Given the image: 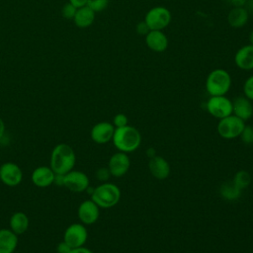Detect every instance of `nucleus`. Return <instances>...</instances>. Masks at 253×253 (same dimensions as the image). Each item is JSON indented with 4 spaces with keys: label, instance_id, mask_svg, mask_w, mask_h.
<instances>
[{
    "label": "nucleus",
    "instance_id": "nucleus-1",
    "mask_svg": "<svg viewBox=\"0 0 253 253\" xmlns=\"http://www.w3.org/2000/svg\"><path fill=\"white\" fill-rule=\"evenodd\" d=\"M76 156L72 147L66 143L54 146L50 155V168L57 176L71 171L75 165Z\"/></svg>",
    "mask_w": 253,
    "mask_h": 253
},
{
    "label": "nucleus",
    "instance_id": "nucleus-2",
    "mask_svg": "<svg viewBox=\"0 0 253 253\" xmlns=\"http://www.w3.org/2000/svg\"><path fill=\"white\" fill-rule=\"evenodd\" d=\"M112 141L119 151L129 153L140 146L141 134L137 128L127 125L115 128Z\"/></svg>",
    "mask_w": 253,
    "mask_h": 253
},
{
    "label": "nucleus",
    "instance_id": "nucleus-3",
    "mask_svg": "<svg viewBox=\"0 0 253 253\" xmlns=\"http://www.w3.org/2000/svg\"><path fill=\"white\" fill-rule=\"evenodd\" d=\"M231 87V76L223 68L211 70L206 79V90L210 96H223Z\"/></svg>",
    "mask_w": 253,
    "mask_h": 253
},
{
    "label": "nucleus",
    "instance_id": "nucleus-4",
    "mask_svg": "<svg viewBox=\"0 0 253 253\" xmlns=\"http://www.w3.org/2000/svg\"><path fill=\"white\" fill-rule=\"evenodd\" d=\"M121 199L119 187L113 183H103L96 187L91 193V200L103 209H109L116 206Z\"/></svg>",
    "mask_w": 253,
    "mask_h": 253
},
{
    "label": "nucleus",
    "instance_id": "nucleus-5",
    "mask_svg": "<svg viewBox=\"0 0 253 253\" xmlns=\"http://www.w3.org/2000/svg\"><path fill=\"white\" fill-rule=\"evenodd\" d=\"M172 20L171 12L164 6H155L149 9L144 17V22L150 30L163 31L167 28Z\"/></svg>",
    "mask_w": 253,
    "mask_h": 253
},
{
    "label": "nucleus",
    "instance_id": "nucleus-6",
    "mask_svg": "<svg viewBox=\"0 0 253 253\" xmlns=\"http://www.w3.org/2000/svg\"><path fill=\"white\" fill-rule=\"evenodd\" d=\"M245 126V122L234 116L233 114L220 119L217 123V132L218 134L225 139H233L239 137Z\"/></svg>",
    "mask_w": 253,
    "mask_h": 253
},
{
    "label": "nucleus",
    "instance_id": "nucleus-7",
    "mask_svg": "<svg viewBox=\"0 0 253 253\" xmlns=\"http://www.w3.org/2000/svg\"><path fill=\"white\" fill-rule=\"evenodd\" d=\"M206 109L213 118L220 120L232 114V101L225 95L211 96L207 101Z\"/></svg>",
    "mask_w": 253,
    "mask_h": 253
},
{
    "label": "nucleus",
    "instance_id": "nucleus-8",
    "mask_svg": "<svg viewBox=\"0 0 253 253\" xmlns=\"http://www.w3.org/2000/svg\"><path fill=\"white\" fill-rule=\"evenodd\" d=\"M62 185L74 193H81L89 188V178L88 176L78 170H71L66 174L62 175L61 178Z\"/></svg>",
    "mask_w": 253,
    "mask_h": 253
},
{
    "label": "nucleus",
    "instance_id": "nucleus-9",
    "mask_svg": "<svg viewBox=\"0 0 253 253\" xmlns=\"http://www.w3.org/2000/svg\"><path fill=\"white\" fill-rule=\"evenodd\" d=\"M88 237L86 227L81 223L70 224L63 235V240L73 249L81 247L85 244Z\"/></svg>",
    "mask_w": 253,
    "mask_h": 253
},
{
    "label": "nucleus",
    "instance_id": "nucleus-10",
    "mask_svg": "<svg viewBox=\"0 0 253 253\" xmlns=\"http://www.w3.org/2000/svg\"><path fill=\"white\" fill-rule=\"evenodd\" d=\"M130 167V159L127 153L119 151L113 154L108 163V169L113 177L124 176Z\"/></svg>",
    "mask_w": 253,
    "mask_h": 253
},
{
    "label": "nucleus",
    "instance_id": "nucleus-11",
    "mask_svg": "<svg viewBox=\"0 0 253 253\" xmlns=\"http://www.w3.org/2000/svg\"><path fill=\"white\" fill-rule=\"evenodd\" d=\"M23 179V172L21 168L13 163L6 162L0 167V180L9 187L18 186Z\"/></svg>",
    "mask_w": 253,
    "mask_h": 253
},
{
    "label": "nucleus",
    "instance_id": "nucleus-12",
    "mask_svg": "<svg viewBox=\"0 0 253 253\" xmlns=\"http://www.w3.org/2000/svg\"><path fill=\"white\" fill-rule=\"evenodd\" d=\"M115 126L113 124L108 122H100L96 124L90 132L91 138L94 142L98 144H104L112 140L114 132H115Z\"/></svg>",
    "mask_w": 253,
    "mask_h": 253
},
{
    "label": "nucleus",
    "instance_id": "nucleus-13",
    "mask_svg": "<svg viewBox=\"0 0 253 253\" xmlns=\"http://www.w3.org/2000/svg\"><path fill=\"white\" fill-rule=\"evenodd\" d=\"M77 213L83 224H93L98 220L100 211L99 207L92 200H85L80 204Z\"/></svg>",
    "mask_w": 253,
    "mask_h": 253
},
{
    "label": "nucleus",
    "instance_id": "nucleus-14",
    "mask_svg": "<svg viewBox=\"0 0 253 253\" xmlns=\"http://www.w3.org/2000/svg\"><path fill=\"white\" fill-rule=\"evenodd\" d=\"M144 37L145 43L150 50L154 52H163L167 49L169 41L163 31L150 30Z\"/></svg>",
    "mask_w": 253,
    "mask_h": 253
},
{
    "label": "nucleus",
    "instance_id": "nucleus-15",
    "mask_svg": "<svg viewBox=\"0 0 253 253\" xmlns=\"http://www.w3.org/2000/svg\"><path fill=\"white\" fill-rule=\"evenodd\" d=\"M234 63L241 70L253 69V45L248 43L242 45L234 54Z\"/></svg>",
    "mask_w": 253,
    "mask_h": 253
},
{
    "label": "nucleus",
    "instance_id": "nucleus-16",
    "mask_svg": "<svg viewBox=\"0 0 253 253\" xmlns=\"http://www.w3.org/2000/svg\"><path fill=\"white\" fill-rule=\"evenodd\" d=\"M56 174L50 167L40 166L32 173V181L39 188H46L55 181Z\"/></svg>",
    "mask_w": 253,
    "mask_h": 253
},
{
    "label": "nucleus",
    "instance_id": "nucleus-17",
    "mask_svg": "<svg viewBox=\"0 0 253 253\" xmlns=\"http://www.w3.org/2000/svg\"><path fill=\"white\" fill-rule=\"evenodd\" d=\"M148 168L151 175L157 180H165L170 175V165L168 161L161 156H153L149 159Z\"/></svg>",
    "mask_w": 253,
    "mask_h": 253
},
{
    "label": "nucleus",
    "instance_id": "nucleus-18",
    "mask_svg": "<svg viewBox=\"0 0 253 253\" xmlns=\"http://www.w3.org/2000/svg\"><path fill=\"white\" fill-rule=\"evenodd\" d=\"M252 101L245 96H238L232 101V114L242 121L249 120L253 115Z\"/></svg>",
    "mask_w": 253,
    "mask_h": 253
},
{
    "label": "nucleus",
    "instance_id": "nucleus-19",
    "mask_svg": "<svg viewBox=\"0 0 253 253\" xmlns=\"http://www.w3.org/2000/svg\"><path fill=\"white\" fill-rule=\"evenodd\" d=\"M249 20V13L245 7H232L227 14V22L230 27L239 29L244 27Z\"/></svg>",
    "mask_w": 253,
    "mask_h": 253
},
{
    "label": "nucleus",
    "instance_id": "nucleus-20",
    "mask_svg": "<svg viewBox=\"0 0 253 253\" xmlns=\"http://www.w3.org/2000/svg\"><path fill=\"white\" fill-rule=\"evenodd\" d=\"M17 245V234L10 229H0V253H13Z\"/></svg>",
    "mask_w": 253,
    "mask_h": 253
},
{
    "label": "nucleus",
    "instance_id": "nucleus-21",
    "mask_svg": "<svg viewBox=\"0 0 253 253\" xmlns=\"http://www.w3.org/2000/svg\"><path fill=\"white\" fill-rule=\"evenodd\" d=\"M95 12L87 5L81 8H77L75 16L73 18L74 24L81 29L90 27L95 21Z\"/></svg>",
    "mask_w": 253,
    "mask_h": 253
},
{
    "label": "nucleus",
    "instance_id": "nucleus-22",
    "mask_svg": "<svg viewBox=\"0 0 253 253\" xmlns=\"http://www.w3.org/2000/svg\"><path fill=\"white\" fill-rule=\"evenodd\" d=\"M10 227L17 235L25 233L29 227V218L27 214L22 211H17L12 214L10 218Z\"/></svg>",
    "mask_w": 253,
    "mask_h": 253
},
{
    "label": "nucleus",
    "instance_id": "nucleus-23",
    "mask_svg": "<svg viewBox=\"0 0 253 253\" xmlns=\"http://www.w3.org/2000/svg\"><path fill=\"white\" fill-rule=\"evenodd\" d=\"M242 190H240L232 181L225 182L220 186L219 193L220 196L226 201H235L241 195Z\"/></svg>",
    "mask_w": 253,
    "mask_h": 253
},
{
    "label": "nucleus",
    "instance_id": "nucleus-24",
    "mask_svg": "<svg viewBox=\"0 0 253 253\" xmlns=\"http://www.w3.org/2000/svg\"><path fill=\"white\" fill-rule=\"evenodd\" d=\"M232 182L240 189L244 190L250 185L251 182V176L250 174L245 170H239L233 177Z\"/></svg>",
    "mask_w": 253,
    "mask_h": 253
},
{
    "label": "nucleus",
    "instance_id": "nucleus-25",
    "mask_svg": "<svg viewBox=\"0 0 253 253\" xmlns=\"http://www.w3.org/2000/svg\"><path fill=\"white\" fill-rule=\"evenodd\" d=\"M109 1L110 0H87V6L95 13L102 12L108 7Z\"/></svg>",
    "mask_w": 253,
    "mask_h": 253
},
{
    "label": "nucleus",
    "instance_id": "nucleus-26",
    "mask_svg": "<svg viewBox=\"0 0 253 253\" xmlns=\"http://www.w3.org/2000/svg\"><path fill=\"white\" fill-rule=\"evenodd\" d=\"M239 137L245 144H253V126H245Z\"/></svg>",
    "mask_w": 253,
    "mask_h": 253
},
{
    "label": "nucleus",
    "instance_id": "nucleus-27",
    "mask_svg": "<svg viewBox=\"0 0 253 253\" xmlns=\"http://www.w3.org/2000/svg\"><path fill=\"white\" fill-rule=\"evenodd\" d=\"M243 93L247 99L253 101V75H250L245 80L243 84Z\"/></svg>",
    "mask_w": 253,
    "mask_h": 253
},
{
    "label": "nucleus",
    "instance_id": "nucleus-28",
    "mask_svg": "<svg viewBox=\"0 0 253 253\" xmlns=\"http://www.w3.org/2000/svg\"><path fill=\"white\" fill-rule=\"evenodd\" d=\"M76 10H77L76 7H74L71 3L67 2L66 4L63 5V7L61 9V14H62L63 18H65L67 20H73Z\"/></svg>",
    "mask_w": 253,
    "mask_h": 253
},
{
    "label": "nucleus",
    "instance_id": "nucleus-29",
    "mask_svg": "<svg viewBox=\"0 0 253 253\" xmlns=\"http://www.w3.org/2000/svg\"><path fill=\"white\" fill-rule=\"evenodd\" d=\"M113 125L115 127H122L128 125V119L125 114H117L113 119Z\"/></svg>",
    "mask_w": 253,
    "mask_h": 253
},
{
    "label": "nucleus",
    "instance_id": "nucleus-30",
    "mask_svg": "<svg viewBox=\"0 0 253 253\" xmlns=\"http://www.w3.org/2000/svg\"><path fill=\"white\" fill-rule=\"evenodd\" d=\"M110 176H111V173H110L108 167H102V168L98 169L96 172V177L100 181H107Z\"/></svg>",
    "mask_w": 253,
    "mask_h": 253
},
{
    "label": "nucleus",
    "instance_id": "nucleus-31",
    "mask_svg": "<svg viewBox=\"0 0 253 253\" xmlns=\"http://www.w3.org/2000/svg\"><path fill=\"white\" fill-rule=\"evenodd\" d=\"M149 31H150V29L148 28V26L146 25V23L144 21L137 23L135 26V32L140 36H145Z\"/></svg>",
    "mask_w": 253,
    "mask_h": 253
},
{
    "label": "nucleus",
    "instance_id": "nucleus-32",
    "mask_svg": "<svg viewBox=\"0 0 253 253\" xmlns=\"http://www.w3.org/2000/svg\"><path fill=\"white\" fill-rule=\"evenodd\" d=\"M72 250V248L63 240L60 243H58L57 247H56V251L57 253H70Z\"/></svg>",
    "mask_w": 253,
    "mask_h": 253
},
{
    "label": "nucleus",
    "instance_id": "nucleus-33",
    "mask_svg": "<svg viewBox=\"0 0 253 253\" xmlns=\"http://www.w3.org/2000/svg\"><path fill=\"white\" fill-rule=\"evenodd\" d=\"M232 7H245L247 0H228Z\"/></svg>",
    "mask_w": 253,
    "mask_h": 253
},
{
    "label": "nucleus",
    "instance_id": "nucleus-34",
    "mask_svg": "<svg viewBox=\"0 0 253 253\" xmlns=\"http://www.w3.org/2000/svg\"><path fill=\"white\" fill-rule=\"evenodd\" d=\"M68 2L71 3L76 8H81L87 5V0H68Z\"/></svg>",
    "mask_w": 253,
    "mask_h": 253
},
{
    "label": "nucleus",
    "instance_id": "nucleus-35",
    "mask_svg": "<svg viewBox=\"0 0 253 253\" xmlns=\"http://www.w3.org/2000/svg\"><path fill=\"white\" fill-rule=\"evenodd\" d=\"M70 253H93L90 249H88V248H86V247H83V246H81V247H77V248H73L72 250H71V252Z\"/></svg>",
    "mask_w": 253,
    "mask_h": 253
},
{
    "label": "nucleus",
    "instance_id": "nucleus-36",
    "mask_svg": "<svg viewBox=\"0 0 253 253\" xmlns=\"http://www.w3.org/2000/svg\"><path fill=\"white\" fill-rule=\"evenodd\" d=\"M245 8L247 9V11H248L249 14H250V13L253 14V1L247 0V3H246V5H245Z\"/></svg>",
    "mask_w": 253,
    "mask_h": 253
},
{
    "label": "nucleus",
    "instance_id": "nucleus-37",
    "mask_svg": "<svg viewBox=\"0 0 253 253\" xmlns=\"http://www.w3.org/2000/svg\"><path fill=\"white\" fill-rule=\"evenodd\" d=\"M4 132H5V124H4L3 120L0 118V138L3 137Z\"/></svg>",
    "mask_w": 253,
    "mask_h": 253
},
{
    "label": "nucleus",
    "instance_id": "nucleus-38",
    "mask_svg": "<svg viewBox=\"0 0 253 253\" xmlns=\"http://www.w3.org/2000/svg\"><path fill=\"white\" fill-rule=\"evenodd\" d=\"M249 43L253 45V30L249 34Z\"/></svg>",
    "mask_w": 253,
    "mask_h": 253
},
{
    "label": "nucleus",
    "instance_id": "nucleus-39",
    "mask_svg": "<svg viewBox=\"0 0 253 253\" xmlns=\"http://www.w3.org/2000/svg\"><path fill=\"white\" fill-rule=\"evenodd\" d=\"M251 1H253V0H251Z\"/></svg>",
    "mask_w": 253,
    "mask_h": 253
}]
</instances>
